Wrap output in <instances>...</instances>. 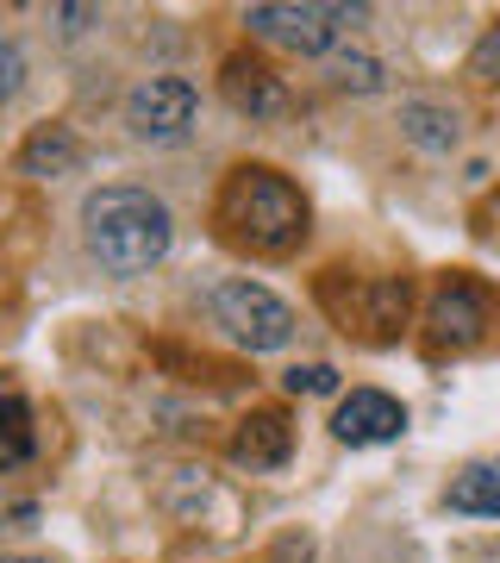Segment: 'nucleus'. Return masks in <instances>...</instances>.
Segmentation results:
<instances>
[{
  "mask_svg": "<svg viewBox=\"0 0 500 563\" xmlns=\"http://www.w3.org/2000/svg\"><path fill=\"white\" fill-rule=\"evenodd\" d=\"M281 383H288V395H338V369L332 363H295Z\"/></svg>",
  "mask_w": 500,
  "mask_h": 563,
  "instance_id": "15",
  "label": "nucleus"
},
{
  "mask_svg": "<svg viewBox=\"0 0 500 563\" xmlns=\"http://www.w3.org/2000/svg\"><path fill=\"white\" fill-rule=\"evenodd\" d=\"M20 88H25V51L13 38H0V107L20 101Z\"/></svg>",
  "mask_w": 500,
  "mask_h": 563,
  "instance_id": "16",
  "label": "nucleus"
},
{
  "mask_svg": "<svg viewBox=\"0 0 500 563\" xmlns=\"http://www.w3.org/2000/svg\"><path fill=\"white\" fill-rule=\"evenodd\" d=\"M469 76L476 81H500V25H488L476 38V51H469Z\"/></svg>",
  "mask_w": 500,
  "mask_h": 563,
  "instance_id": "17",
  "label": "nucleus"
},
{
  "mask_svg": "<svg viewBox=\"0 0 500 563\" xmlns=\"http://www.w3.org/2000/svg\"><path fill=\"white\" fill-rule=\"evenodd\" d=\"M288 444H295V432L281 413H251L232 439V457L251 463V470H276V463H288Z\"/></svg>",
  "mask_w": 500,
  "mask_h": 563,
  "instance_id": "11",
  "label": "nucleus"
},
{
  "mask_svg": "<svg viewBox=\"0 0 500 563\" xmlns=\"http://www.w3.org/2000/svg\"><path fill=\"white\" fill-rule=\"evenodd\" d=\"M220 225L225 239L244 244V251H257V257H288L300 239H307V195H300L288 176L276 169H232L220 195Z\"/></svg>",
  "mask_w": 500,
  "mask_h": 563,
  "instance_id": "2",
  "label": "nucleus"
},
{
  "mask_svg": "<svg viewBox=\"0 0 500 563\" xmlns=\"http://www.w3.org/2000/svg\"><path fill=\"white\" fill-rule=\"evenodd\" d=\"M200 113V88L181 76H144L132 95H125V125H132V139L144 144H176L188 139V125Z\"/></svg>",
  "mask_w": 500,
  "mask_h": 563,
  "instance_id": "5",
  "label": "nucleus"
},
{
  "mask_svg": "<svg viewBox=\"0 0 500 563\" xmlns=\"http://www.w3.org/2000/svg\"><path fill=\"white\" fill-rule=\"evenodd\" d=\"M444 507L469 514V520H500V457H481L469 470H457L451 488H444Z\"/></svg>",
  "mask_w": 500,
  "mask_h": 563,
  "instance_id": "10",
  "label": "nucleus"
},
{
  "mask_svg": "<svg viewBox=\"0 0 500 563\" xmlns=\"http://www.w3.org/2000/svg\"><path fill=\"white\" fill-rule=\"evenodd\" d=\"M400 132H407V144H420V151L444 157V151H457L463 120H457V107H438V101H407V107H400Z\"/></svg>",
  "mask_w": 500,
  "mask_h": 563,
  "instance_id": "12",
  "label": "nucleus"
},
{
  "mask_svg": "<svg viewBox=\"0 0 500 563\" xmlns=\"http://www.w3.org/2000/svg\"><path fill=\"white\" fill-rule=\"evenodd\" d=\"M220 88H225V101L238 107V113H251V120H276L281 107H288L281 76L269 69V63H257V57H232L225 63V76H220Z\"/></svg>",
  "mask_w": 500,
  "mask_h": 563,
  "instance_id": "8",
  "label": "nucleus"
},
{
  "mask_svg": "<svg viewBox=\"0 0 500 563\" xmlns=\"http://www.w3.org/2000/svg\"><path fill=\"white\" fill-rule=\"evenodd\" d=\"M32 407L20 395H0V470H20L32 457Z\"/></svg>",
  "mask_w": 500,
  "mask_h": 563,
  "instance_id": "13",
  "label": "nucleus"
},
{
  "mask_svg": "<svg viewBox=\"0 0 500 563\" xmlns=\"http://www.w3.org/2000/svg\"><path fill=\"white\" fill-rule=\"evenodd\" d=\"M407 432V407L381 388H351L332 413V439L338 444H395Z\"/></svg>",
  "mask_w": 500,
  "mask_h": 563,
  "instance_id": "6",
  "label": "nucleus"
},
{
  "mask_svg": "<svg viewBox=\"0 0 500 563\" xmlns=\"http://www.w3.org/2000/svg\"><path fill=\"white\" fill-rule=\"evenodd\" d=\"M213 320L244 344V351H281L295 344V307L281 301L276 288H263L251 276H225L213 288Z\"/></svg>",
  "mask_w": 500,
  "mask_h": 563,
  "instance_id": "4",
  "label": "nucleus"
},
{
  "mask_svg": "<svg viewBox=\"0 0 500 563\" xmlns=\"http://www.w3.org/2000/svg\"><path fill=\"white\" fill-rule=\"evenodd\" d=\"M0 520H25V526H32V520H38V507H32V501H7V495H0Z\"/></svg>",
  "mask_w": 500,
  "mask_h": 563,
  "instance_id": "19",
  "label": "nucleus"
},
{
  "mask_svg": "<svg viewBox=\"0 0 500 563\" xmlns=\"http://www.w3.org/2000/svg\"><path fill=\"white\" fill-rule=\"evenodd\" d=\"M81 244L107 276H151L176 244V220L138 181H100L81 201Z\"/></svg>",
  "mask_w": 500,
  "mask_h": 563,
  "instance_id": "1",
  "label": "nucleus"
},
{
  "mask_svg": "<svg viewBox=\"0 0 500 563\" xmlns=\"http://www.w3.org/2000/svg\"><path fill=\"white\" fill-rule=\"evenodd\" d=\"M57 20H63V32H88L100 13H95V7H57Z\"/></svg>",
  "mask_w": 500,
  "mask_h": 563,
  "instance_id": "18",
  "label": "nucleus"
},
{
  "mask_svg": "<svg viewBox=\"0 0 500 563\" xmlns=\"http://www.w3.org/2000/svg\"><path fill=\"white\" fill-rule=\"evenodd\" d=\"M0 563H44V558H20V551H0Z\"/></svg>",
  "mask_w": 500,
  "mask_h": 563,
  "instance_id": "20",
  "label": "nucleus"
},
{
  "mask_svg": "<svg viewBox=\"0 0 500 563\" xmlns=\"http://www.w3.org/2000/svg\"><path fill=\"white\" fill-rule=\"evenodd\" d=\"M363 13H369V7H332V0H257V7H244V25H251V38L281 44V51H295V57H325V51H332Z\"/></svg>",
  "mask_w": 500,
  "mask_h": 563,
  "instance_id": "3",
  "label": "nucleus"
},
{
  "mask_svg": "<svg viewBox=\"0 0 500 563\" xmlns=\"http://www.w3.org/2000/svg\"><path fill=\"white\" fill-rule=\"evenodd\" d=\"M81 163H88V151H81V139L69 125H38V132L20 144V176H32V181L76 176Z\"/></svg>",
  "mask_w": 500,
  "mask_h": 563,
  "instance_id": "9",
  "label": "nucleus"
},
{
  "mask_svg": "<svg viewBox=\"0 0 500 563\" xmlns=\"http://www.w3.org/2000/svg\"><path fill=\"white\" fill-rule=\"evenodd\" d=\"M325 69H332V88H344V95H376L381 88V63L369 51H338Z\"/></svg>",
  "mask_w": 500,
  "mask_h": 563,
  "instance_id": "14",
  "label": "nucleus"
},
{
  "mask_svg": "<svg viewBox=\"0 0 500 563\" xmlns=\"http://www.w3.org/2000/svg\"><path fill=\"white\" fill-rule=\"evenodd\" d=\"M425 320H432V339L438 344L469 351V344H481V332H488V301H481V288H469V282H444Z\"/></svg>",
  "mask_w": 500,
  "mask_h": 563,
  "instance_id": "7",
  "label": "nucleus"
}]
</instances>
